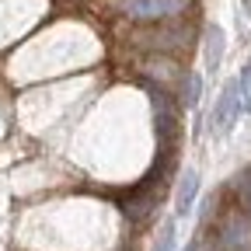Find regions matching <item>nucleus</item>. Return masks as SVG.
<instances>
[{"instance_id":"f257e3e1","label":"nucleus","mask_w":251,"mask_h":251,"mask_svg":"<svg viewBox=\"0 0 251 251\" xmlns=\"http://www.w3.org/2000/svg\"><path fill=\"white\" fill-rule=\"evenodd\" d=\"M129 46L143 49V52H188L192 49V31L181 28V25H168V21H150L147 28L133 31L129 35Z\"/></svg>"},{"instance_id":"f03ea898","label":"nucleus","mask_w":251,"mask_h":251,"mask_svg":"<svg viewBox=\"0 0 251 251\" xmlns=\"http://www.w3.org/2000/svg\"><path fill=\"white\" fill-rule=\"evenodd\" d=\"M192 0H119V11L133 21H171V18H181L188 11Z\"/></svg>"},{"instance_id":"7ed1b4c3","label":"nucleus","mask_w":251,"mask_h":251,"mask_svg":"<svg viewBox=\"0 0 251 251\" xmlns=\"http://www.w3.org/2000/svg\"><path fill=\"white\" fill-rule=\"evenodd\" d=\"M213 251H251V220L248 213H230L216 230Z\"/></svg>"},{"instance_id":"20e7f679","label":"nucleus","mask_w":251,"mask_h":251,"mask_svg":"<svg viewBox=\"0 0 251 251\" xmlns=\"http://www.w3.org/2000/svg\"><path fill=\"white\" fill-rule=\"evenodd\" d=\"M150 101H153V122H157V136L161 140H175L178 133V108L171 101V91L168 87H150Z\"/></svg>"},{"instance_id":"39448f33","label":"nucleus","mask_w":251,"mask_h":251,"mask_svg":"<svg viewBox=\"0 0 251 251\" xmlns=\"http://www.w3.org/2000/svg\"><path fill=\"white\" fill-rule=\"evenodd\" d=\"M161 185H164V178H161V171H157L143 188H140V192H133L129 199H126V216H129L133 220V224H143V220L153 213V206L157 202H161Z\"/></svg>"},{"instance_id":"423d86ee","label":"nucleus","mask_w":251,"mask_h":251,"mask_svg":"<svg viewBox=\"0 0 251 251\" xmlns=\"http://www.w3.org/2000/svg\"><path fill=\"white\" fill-rule=\"evenodd\" d=\"M241 108H244V101H241V80H230V84L224 87V94H220L213 115H209V129H216V133L230 129V122L237 119Z\"/></svg>"},{"instance_id":"0eeeda50","label":"nucleus","mask_w":251,"mask_h":251,"mask_svg":"<svg viewBox=\"0 0 251 251\" xmlns=\"http://www.w3.org/2000/svg\"><path fill=\"white\" fill-rule=\"evenodd\" d=\"M140 70H143L147 77H153V80H157V87H168V91H171V80H181V77H185V70L171 67L168 59H153V56L143 63Z\"/></svg>"},{"instance_id":"6e6552de","label":"nucleus","mask_w":251,"mask_h":251,"mask_svg":"<svg viewBox=\"0 0 251 251\" xmlns=\"http://www.w3.org/2000/svg\"><path fill=\"white\" fill-rule=\"evenodd\" d=\"M196 192H199V175H196V171H185V178H181V185H178V196H175V202H178V216H185L188 209H192Z\"/></svg>"},{"instance_id":"1a4fd4ad","label":"nucleus","mask_w":251,"mask_h":251,"mask_svg":"<svg viewBox=\"0 0 251 251\" xmlns=\"http://www.w3.org/2000/svg\"><path fill=\"white\" fill-rule=\"evenodd\" d=\"M220 59H224V31L213 25V28L206 31V63L216 70V67H220Z\"/></svg>"},{"instance_id":"9d476101","label":"nucleus","mask_w":251,"mask_h":251,"mask_svg":"<svg viewBox=\"0 0 251 251\" xmlns=\"http://www.w3.org/2000/svg\"><path fill=\"white\" fill-rule=\"evenodd\" d=\"M199 91H202V84H199V74H192V70H185V77H181V101L192 108V105H199Z\"/></svg>"},{"instance_id":"9b49d317","label":"nucleus","mask_w":251,"mask_h":251,"mask_svg":"<svg viewBox=\"0 0 251 251\" xmlns=\"http://www.w3.org/2000/svg\"><path fill=\"white\" fill-rule=\"evenodd\" d=\"M237 199H241L244 213L251 216V168H248L244 175H237Z\"/></svg>"},{"instance_id":"f8f14e48","label":"nucleus","mask_w":251,"mask_h":251,"mask_svg":"<svg viewBox=\"0 0 251 251\" xmlns=\"http://www.w3.org/2000/svg\"><path fill=\"white\" fill-rule=\"evenodd\" d=\"M171 248H175V224H164L161 241H157V248H153V251H171Z\"/></svg>"},{"instance_id":"ddd939ff","label":"nucleus","mask_w":251,"mask_h":251,"mask_svg":"<svg viewBox=\"0 0 251 251\" xmlns=\"http://www.w3.org/2000/svg\"><path fill=\"white\" fill-rule=\"evenodd\" d=\"M241 101H244V108L251 112V67L241 74Z\"/></svg>"}]
</instances>
